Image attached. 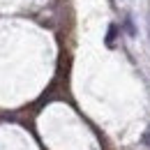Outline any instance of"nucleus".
Returning a JSON list of instances; mask_svg holds the SVG:
<instances>
[{
    "label": "nucleus",
    "mask_w": 150,
    "mask_h": 150,
    "mask_svg": "<svg viewBox=\"0 0 150 150\" xmlns=\"http://www.w3.org/2000/svg\"><path fill=\"white\" fill-rule=\"evenodd\" d=\"M143 143H146V146H150V127L146 129V134H143Z\"/></svg>",
    "instance_id": "1"
}]
</instances>
